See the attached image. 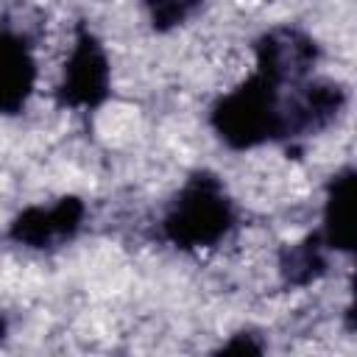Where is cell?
<instances>
[{
    "instance_id": "7c38bea8",
    "label": "cell",
    "mask_w": 357,
    "mask_h": 357,
    "mask_svg": "<svg viewBox=\"0 0 357 357\" xmlns=\"http://www.w3.org/2000/svg\"><path fill=\"white\" fill-rule=\"evenodd\" d=\"M6 337V321H3V315H0V340Z\"/></svg>"
},
{
    "instance_id": "5b68a950",
    "label": "cell",
    "mask_w": 357,
    "mask_h": 357,
    "mask_svg": "<svg viewBox=\"0 0 357 357\" xmlns=\"http://www.w3.org/2000/svg\"><path fill=\"white\" fill-rule=\"evenodd\" d=\"M346 106V86L335 81L296 84L287 100H279V139L324 131Z\"/></svg>"
},
{
    "instance_id": "3957f363",
    "label": "cell",
    "mask_w": 357,
    "mask_h": 357,
    "mask_svg": "<svg viewBox=\"0 0 357 357\" xmlns=\"http://www.w3.org/2000/svg\"><path fill=\"white\" fill-rule=\"evenodd\" d=\"M106 98H109V59L100 39L81 22L75 28L73 53L64 64L56 100L59 106L67 109H98Z\"/></svg>"
},
{
    "instance_id": "6da1fadb",
    "label": "cell",
    "mask_w": 357,
    "mask_h": 357,
    "mask_svg": "<svg viewBox=\"0 0 357 357\" xmlns=\"http://www.w3.org/2000/svg\"><path fill=\"white\" fill-rule=\"evenodd\" d=\"M231 223L234 204L223 181L209 170H195L170 201L162 220V231L176 248L195 251L223 240Z\"/></svg>"
},
{
    "instance_id": "ba28073f",
    "label": "cell",
    "mask_w": 357,
    "mask_h": 357,
    "mask_svg": "<svg viewBox=\"0 0 357 357\" xmlns=\"http://www.w3.org/2000/svg\"><path fill=\"white\" fill-rule=\"evenodd\" d=\"M351 181L354 170L343 167L337 170L329 184H326V201H324V226H321V240L332 251L349 254L354 248V234H351Z\"/></svg>"
},
{
    "instance_id": "8992f818",
    "label": "cell",
    "mask_w": 357,
    "mask_h": 357,
    "mask_svg": "<svg viewBox=\"0 0 357 357\" xmlns=\"http://www.w3.org/2000/svg\"><path fill=\"white\" fill-rule=\"evenodd\" d=\"M84 215H86L84 201L78 195H64L50 206H28V209H22L11 220L8 237L17 245L36 248V251L59 248V245L70 243L78 234V229L84 223Z\"/></svg>"
},
{
    "instance_id": "9c48e42d",
    "label": "cell",
    "mask_w": 357,
    "mask_h": 357,
    "mask_svg": "<svg viewBox=\"0 0 357 357\" xmlns=\"http://www.w3.org/2000/svg\"><path fill=\"white\" fill-rule=\"evenodd\" d=\"M326 245L321 240L318 231H312L310 237H304L301 243L296 245H287L282 248L279 254V271H282V279L293 287H304L310 282H315L318 276H324L326 271V257H324Z\"/></svg>"
},
{
    "instance_id": "8fae6325",
    "label": "cell",
    "mask_w": 357,
    "mask_h": 357,
    "mask_svg": "<svg viewBox=\"0 0 357 357\" xmlns=\"http://www.w3.org/2000/svg\"><path fill=\"white\" fill-rule=\"evenodd\" d=\"M220 351H254V354H259V351H262V343H254L251 335L240 332V335H234V340H229Z\"/></svg>"
},
{
    "instance_id": "52a82bcc",
    "label": "cell",
    "mask_w": 357,
    "mask_h": 357,
    "mask_svg": "<svg viewBox=\"0 0 357 357\" xmlns=\"http://www.w3.org/2000/svg\"><path fill=\"white\" fill-rule=\"evenodd\" d=\"M36 84V61L25 42L11 28H0V114L25 109Z\"/></svg>"
},
{
    "instance_id": "7a4b0ae2",
    "label": "cell",
    "mask_w": 357,
    "mask_h": 357,
    "mask_svg": "<svg viewBox=\"0 0 357 357\" xmlns=\"http://www.w3.org/2000/svg\"><path fill=\"white\" fill-rule=\"evenodd\" d=\"M279 100L282 89L254 70V75L212 106L209 123L229 148L248 151L268 139H279Z\"/></svg>"
},
{
    "instance_id": "277c9868",
    "label": "cell",
    "mask_w": 357,
    "mask_h": 357,
    "mask_svg": "<svg viewBox=\"0 0 357 357\" xmlns=\"http://www.w3.org/2000/svg\"><path fill=\"white\" fill-rule=\"evenodd\" d=\"M254 53H257V73L265 75L279 89L301 84L312 73L321 56L318 42L293 25H279L265 31L254 45Z\"/></svg>"
},
{
    "instance_id": "30bf717a",
    "label": "cell",
    "mask_w": 357,
    "mask_h": 357,
    "mask_svg": "<svg viewBox=\"0 0 357 357\" xmlns=\"http://www.w3.org/2000/svg\"><path fill=\"white\" fill-rule=\"evenodd\" d=\"M145 3H148L151 11H153V28L165 31V28L181 22V20L195 8L198 0H145Z\"/></svg>"
}]
</instances>
